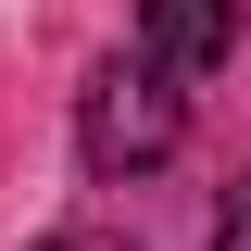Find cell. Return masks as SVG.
<instances>
[{
	"instance_id": "1",
	"label": "cell",
	"mask_w": 251,
	"mask_h": 251,
	"mask_svg": "<svg viewBox=\"0 0 251 251\" xmlns=\"http://www.w3.org/2000/svg\"><path fill=\"white\" fill-rule=\"evenodd\" d=\"M176 88H163V63L138 50V63H100L88 75V113H75V138H88V163L100 176H151L163 151H176Z\"/></svg>"
},
{
	"instance_id": "2",
	"label": "cell",
	"mask_w": 251,
	"mask_h": 251,
	"mask_svg": "<svg viewBox=\"0 0 251 251\" xmlns=\"http://www.w3.org/2000/svg\"><path fill=\"white\" fill-rule=\"evenodd\" d=\"M138 50L163 75H214L239 50V0H138Z\"/></svg>"
},
{
	"instance_id": "3",
	"label": "cell",
	"mask_w": 251,
	"mask_h": 251,
	"mask_svg": "<svg viewBox=\"0 0 251 251\" xmlns=\"http://www.w3.org/2000/svg\"><path fill=\"white\" fill-rule=\"evenodd\" d=\"M214 251H251V176H239V201L214 214Z\"/></svg>"
},
{
	"instance_id": "4",
	"label": "cell",
	"mask_w": 251,
	"mask_h": 251,
	"mask_svg": "<svg viewBox=\"0 0 251 251\" xmlns=\"http://www.w3.org/2000/svg\"><path fill=\"white\" fill-rule=\"evenodd\" d=\"M38 251H126V239H38Z\"/></svg>"
}]
</instances>
